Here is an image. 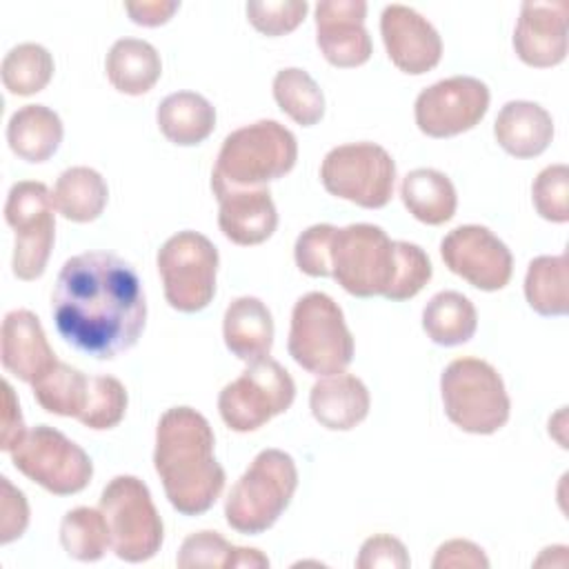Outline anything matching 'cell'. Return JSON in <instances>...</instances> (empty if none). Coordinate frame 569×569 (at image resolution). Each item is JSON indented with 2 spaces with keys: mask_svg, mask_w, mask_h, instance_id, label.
Here are the masks:
<instances>
[{
  "mask_svg": "<svg viewBox=\"0 0 569 569\" xmlns=\"http://www.w3.org/2000/svg\"><path fill=\"white\" fill-rule=\"evenodd\" d=\"M51 313L64 342L91 358L111 360L142 336L147 298L127 260L109 251H84L62 264Z\"/></svg>",
  "mask_w": 569,
  "mask_h": 569,
  "instance_id": "6da1fadb",
  "label": "cell"
},
{
  "mask_svg": "<svg viewBox=\"0 0 569 569\" xmlns=\"http://www.w3.org/2000/svg\"><path fill=\"white\" fill-rule=\"evenodd\" d=\"M213 447V429L200 411L171 407L160 416L153 467L171 507L182 516L209 511L224 489V469Z\"/></svg>",
  "mask_w": 569,
  "mask_h": 569,
  "instance_id": "7a4b0ae2",
  "label": "cell"
},
{
  "mask_svg": "<svg viewBox=\"0 0 569 569\" xmlns=\"http://www.w3.org/2000/svg\"><path fill=\"white\" fill-rule=\"evenodd\" d=\"M298 160L296 136L278 120L231 131L216 158L211 189H253L287 176Z\"/></svg>",
  "mask_w": 569,
  "mask_h": 569,
  "instance_id": "3957f363",
  "label": "cell"
},
{
  "mask_svg": "<svg viewBox=\"0 0 569 569\" xmlns=\"http://www.w3.org/2000/svg\"><path fill=\"white\" fill-rule=\"evenodd\" d=\"M298 489V469L280 449L260 451L236 480L227 500L224 518L231 529L258 536L276 525Z\"/></svg>",
  "mask_w": 569,
  "mask_h": 569,
  "instance_id": "277c9868",
  "label": "cell"
},
{
  "mask_svg": "<svg viewBox=\"0 0 569 569\" xmlns=\"http://www.w3.org/2000/svg\"><path fill=\"white\" fill-rule=\"evenodd\" d=\"M287 347L296 365L320 378L345 371L353 360V336L342 309L322 291L296 300Z\"/></svg>",
  "mask_w": 569,
  "mask_h": 569,
  "instance_id": "5b68a950",
  "label": "cell"
},
{
  "mask_svg": "<svg viewBox=\"0 0 569 569\" xmlns=\"http://www.w3.org/2000/svg\"><path fill=\"white\" fill-rule=\"evenodd\" d=\"M447 418L467 433L489 436L502 429L511 413L502 376L480 358H456L440 376Z\"/></svg>",
  "mask_w": 569,
  "mask_h": 569,
  "instance_id": "8992f818",
  "label": "cell"
},
{
  "mask_svg": "<svg viewBox=\"0 0 569 569\" xmlns=\"http://www.w3.org/2000/svg\"><path fill=\"white\" fill-rule=\"evenodd\" d=\"M331 278L356 298H373L391 291L398 278V240L369 222L336 229L329 249Z\"/></svg>",
  "mask_w": 569,
  "mask_h": 569,
  "instance_id": "52a82bcc",
  "label": "cell"
},
{
  "mask_svg": "<svg viewBox=\"0 0 569 569\" xmlns=\"http://www.w3.org/2000/svg\"><path fill=\"white\" fill-rule=\"evenodd\" d=\"M111 533V549L124 562L153 558L164 538L160 513L149 487L136 476H116L100 493V507Z\"/></svg>",
  "mask_w": 569,
  "mask_h": 569,
  "instance_id": "ba28073f",
  "label": "cell"
},
{
  "mask_svg": "<svg viewBox=\"0 0 569 569\" xmlns=\"http://www.w3.org/2000/svg\"><path fill=\"white\" fill-rule=\"evenodd\" d=\"M296 398L291 373L273 358L249 362L247 369L222 387L218 411L222 422L238 433H249L284 413Z\"/></svg>",
  "mask_w": 569,
  "mask_h": 569,
  "instance_id": "9c48e42d",
  "label": "cell"
},
{
  "mask_svg": "<svg viewBox=\"0 0 569 569\" xmlns=\"http://www.w3.org/2000/svg\"><path fill=\"white\" fill-rule=\"evenodd\" d=\"M218 249L198 231H178L158 249V273L162 278L167 302L182 311H202L216 293Z\"/></svg>",
  "mask_w": 569,
  "mask_h": 569,
  "instance_id": "30bf717a",
  "label": "cell"
},
{
  "mask_svg": "<svg viewBox=\"0 0 569 569\" xmlns=\"http://www.w3.org/2000/svg\"><path fill=\"white\" fill-rule=\"evenodd\" d=\"M320 180L336 198L365 209H380L393 196L396 162L376 142H349L333 147L325 156Z\"/></svg>",
  "mask_w": 569,
  "mask_h": 569,
  "instance_id": "8fae6325",
  "label": "cell"
},
{
  "mask_svg": "<svg viewBox=\"0 0 569 569\" xmlns=\"http://www.w3.org/2000/svg\"><path fill=\"white\" fill-rule=\"evenodd\" d=\"M9 453L22 476L53 496L78 493L93 476V462L87 451L49 425L29 429Z\"/></svg>",
  "mask_w": 569,
  "mask_h": 569,
  "instance_id": "7c38bea8",
  "label": "cell"
},
{
  "mask_svg": "<svg viewBox=\"0 0 569 569\" xmlns=\"http://www.w3.org/2000/svg\"><path fill=\"white\" fill-rule=\"evenodd\" d=\"M53 198L44 182H16L4 202V220L16 233L11 271L18 280H38L56 242Z\"/></svg>",
  "mask_w": 569,
  "mask_h": 569,
  "instance_id": "4fadbf2b",
  "label": "cell"
},
{
  "mask_svg": "<svg viewBox=\"0 0 569 569\" xmlns=\"http://www.w3.org/2000/svg\"><path fill=\"white\" fill-rule=\"evenodd\" d=\"M489 87L473 76H451L422 89L413 104L418 129L429 138H451L473 129L489 109Z\"/></svg>",
  "mask_w": 569,
  "mask_h": 569,
  "instance_id": "5bb4252c",
  "label": "cell"
},
{
  "mask_svg": "<svg viewBox=\"0 0 569 569\" xmlns=\"http://www.w3.org/2000/svg\"><path fill=\"white\" fill-rule=\"evenodd\" d=\"M440 256L451 273L480 291H498L509 284L513 256L509 247L482 224L451 229L440 242Z\"/></svg>",
  "mask_w": 569,
  "mask_h": 569,
  "instance_id": "9a60e30c",
  "label": "cell"
},
{
  "mask_svg": "<svg viewBox=\"0 0 569 569\" xmlns=\"http://www.w3.org/2000/svg\"><path fill=\"white\" fill-rule=\"evenodd\" d=\"M367 2L325 0L316 4V44L325 60L340 69L360 67L371 58L373 44L365 29Z\"/></svg>",
  "mask_w": 569,
  "mask_h": 569,
  "instance_id": "2e32d148",
  "label": "cell"
},
{
  "mask_svg": "<svg viewBox=\"0 0 569 569\" xmlns=\"http://www.w3.org/2000/svg\"><path fill=\"white\" fill-rule=\"evenodd\" d=\"M380 33L389 60L402 73L422 76L442 58L440 33L411 7L387 4L380 16Z\"/></svg>",
  "mask_w": 569,
  "mask_h": 569,
  "instance_id": "e0dca14e",
  "label": "cell"
},
{
  "mask_svg": "<svg viewBox=\"0 0 569 569\" xmlns=\"http://www.w3.org/2000/svg\"><path fill=\"white\" fill-rule=\"evenodd\" d=\"M567 16L569 4L565 0L522 2L513 31L518 58L536 69L560 64L567 58Z\"/></svg>",
  "mask_w": 569,
  "mask_h": 569,
  "instance_id": "ac0fdd59",
  "label": "cell"
},
{
  "mask_svg": "<svg viewBox=\"0 0 569 569\" xmlns=\"http://www.w3.org/2000/svg\"><path fill=\"white\" fill-rule=\"evenodd\" d=\"M0 358L2 367L11 376L29 385L58 362L38 316L29 309H13L4 316L0 331Z\"/></svg>",
  "mask_w": 569,
  "mask_h": 569,
  "instance_id": "d6986e66",
  "label": "cell"
},
{
  "mask_svg": "<svg viewBox=\"0 0 569 569\" xmlns=\"http://www.w3.org/2000/svg\"><path fill=\"white\" fill-rule=\"evenodd\" d=\"M218 227L227 240L240 247H253L269 240L278 227V211L267 187L220 189Z\"/></svg>",
  "mask_w": 569,
  "mask_h": 569,
  "instance_id": "ffe728a7",
  "label": "cell"
},
{
  "mask_svg": "<svg viewBox=\"0 0 569 569\" xmlns=\"http://www.w3.org/2000/svg\"><path fill=\"white\" fill-rule=\"evenodd\" d=\"M313 418L331 431H349L358 427L371 407L369 389L358 376L331 373L322 376L309 393Z\"/></svg>",
  "mask_w": 569,
  "mask_h": 569,
  "instance_id": "44dd1931",
  "label": "cell"
},
{
  "mask_svg": "<svg viewBox=\"0 0 569 569\" xmlns=\"http://www.w3.org/2000/svg\"><path fill=\"white\" fill-rule=\"evenodd\" d=\"M498 144L513 158L540 156L553 138L551 113L538 102L509 100L493 122Z\"/></svg>",
  "mask_w": 569,
  "mask_h": 569,
  "instance_id": "7402d4cb",
  "label": "cell"
},
{
  "mask_svg": "<svg viewBox=\"0 0 569 569\" xmlns=\"http://www.w3.org/2000/svg\"><path fill=\"white\" fill-rule=\"evenodd\" d=\"M227 349L242 362L267 358L273 347V318L267 305L253 296H240L229 302L222 318Z\"/></svg>",
  "mask_w": 569,
  "mask_h": 569,
  "instance_id": "603a6c76",
  "label": "cell"
},
{
  "mask_svg": "<svg viewBox=\"0 0 569 569\" xmlns=\"http://www.w3.org/2000/svg\"><path fill=\"white\" fill-rule=\"evenodd\" d=\"M156 122L169 142L193 147L213 133L216 109L196 91H176L158 104Z\"/></svg>",
  "mask_w": 569,
  "mask_h": 569,
  "instance_id": "cb8c5ba5",
  "label": "cell"
},
{
  "mask_svg": "<svg viewBox=\"0 0 569 569\" xmlns=\"http://www.w3.org/2000/svg\"><path fill=\"white\" fill-rule=\"evenodd\" d=\"M62 120L44 104L20 107L7 124L9 149L27 162L49 160L62 142Z\"/></svg>",
  "mask_w": 569,
  "mask_h": 569,
  "instance_id": "d4e9b609",
  "label": "cell"
},
{
  "mask_svg": "<svg viewBox=\"0 0 569 569\" xmlns=\"http://www.w3.org/2000/svg\"><path fill=\"white\" fill-rule=\"evenodd\" d=\"M107 78L116 91L127 96H142L160 80L162 62L153 44L138 38H120L104 60Z\"/></svg>",
  "mask_w": 569,
  "mask_h": 569,
  "instance_id": "484cf974",
  "label": "cell"
},
{
  "mask_svg": "<svg viewBox=\"0 0 569 569\" xmlns=\"http://www.w3.org/2000/svg\"><path fill=\"white\" fill-rule=\"evenodd\" d=\"M400 198L416 220L431 227L451 220L458 207L456 187L449 176L429 167L413 169L402 178Z\"/></svg>",
  "mask_w": 569,
  "mask_h": 569,
  "instance_id": "4316f807",
  "label": "cell"
},
{
  "mask_svg": "<svg viewBox=\"0 0 569 569\" xmlns=\"http://www.w3.org/2000/svg\"><path fill=\"white\" fill-rule=\"evenodd\" d=\"M56 211L71 222H93L107 207L109 187L91 167L64 169L51 191Z\"/></svg>",
  "mask_w": 569,
  "mask_h": 569,
  "instance_id": "83f0119b",
  "label": "cell"
},
{
  "mask_svg": "<svg viewBox=\"0 0 569 569\" xmlns=\"http://www.w3.org/2000/svg\"><path fill=\"white\" fill-rule=\"evenodd\" d=\"M422 329L440 347L465 345L478 329L476 307L460 291H438L422 309Z\"/></svg>",
  "mask_w": 569,
  "mask_h": 569,
  "instance_id": "f1b7e54d",
  "label": "cell"
},
{
  "mask_svg": "<svg viewBox=\"0 0 569 569\" xmlns=\"http://www.w3.org/2000/svg\"><path fill=\"white\" fill-rule=\"evenodd\" d=\"M569 262L567 253L538 256L525 276V298L540 316H565L569 309Z\"/></svg>",
  "mask_w": 569,
  "mask_h": 569,
  "instance_id": "f546056e",
  "label": "cell"
},
{
  "mask_svg": "<svg viewBox=\"0 0 569 569\" xmlns=\"http://www.w3.org/2000/svg\"><path fill=\"white\" fill-rule=\"evenodd\" d=\"M89 382L91 376L58 360L31 385V389L36 402L44 411L64 418H80L89 398Z\"/></svg>",
  "mask_w": 569,
  "mask_h": 569,
  "instance_id": "4dcf8cb0",
  "label": "cell"
},
{
  "mask_svg": "<svg viewBox=\"0 0 569 569\" xmlns=\"http://www.w3.org/2000/svg\"><path fill=\"white\" fill-rule=\"evenodd\" d=\"M60 545L73 560H100L111 547V533L104 513L91 507H76L67 511L60 522Z\"/></svg>",
  "mask_w": 569,
  "mask_h": 569,
  "instance_id": "1f68e13d",
  "label": "cell"
},
{
  "mask_svg": "<svg viewBox=\"0 0 569 569\" xmlns=\"http://www.w3.org/2000/svg\"><path fill=\"white\" fill-rule=\"evenodd\" d=\"M273 98L300 127H313L325 116V93L305 69H280L273 78Z\"/></svg>",
  "mask_w": 569,
  "mask_h": 569,
  "instance_id": "d6a6232c",
  "label": "cell"
},
{
  "mask_svg": "<svg viewBox=\"0 0 569 569\" xmlns=\"http://www.w3.org/2000/svg\"><path fill=\"white\" fill-rule=\"evenodd\" d=\"M0 73L9 93L33 96L49 84L53 76V58L38 42H22L4 56Z\"/></svg>",
  "mask_w": 569,
  "mask_h": 569,
  "instance_id": "836d02e7",
  "label": "cell"
},
{
  "mask_svg": "<svg viewBox=\"0 0 569 569\" xmlns=\"http://www.w3.org/2000/svg\"><path fill=\"white\" fill-rule=\"evenodd\" d=\"M127 389L113 376H91L89 398L84 411L80 413V422L93 431H107L120 425L127 411Z\"/></svg>",
  "mask_w": 569,
  "mask_h": 569,
  "instance_id": "e575fe53",
  "label": "cell"
},
{
  "mask_svg": "<svg viewBox=\"0 0 569 569\" xmlns=\"http://www.w3.org/2000/svg\"><path fill=\"white\" fill-rule=\"evenodd\" d=\"M531 198L540 218L558 224L567 222L569 220V167L567 164L545 167L531 184Z\"/></svg>",
  "mask_w": 569,
  "mask_h": 569,
  "instance_id": "d590c367",
  "label": "cell"
},
{
  "mask_svg": "<svg viewBox=\"0 0 569 569\" xmlns=\"http://www.w3.org/2000/svg\"><path fill=\"white\" fill-rule=\"evenodd\" d=\"M236 549L238 547L229 545L218 531H196L182 540L176 565L182 569H193V567L233 569Z\"/></svg>",
  "mask_w": 569,
  "mask_h": 569,
  "instance_id": "8d00e7d4",
  "label": "cell"
},
{
  "mask_svg": "<svg viewBox=\"0 0 569 569\" xmlns=\"http://www.w3.org/2000/svg\"><path fill=\"white\" fill-rule=\"evenodd\" d=\"M309 2L280 0V2H247V18L264 36L278 38L291 33L307 16Z\"/></svg>",
  "mask_w": 569,
  "mask_h": 569,
  "instance_id": "74e56055",
  "label": "cell"
},
{
  "mask_svg": "<svg viewBox=\"0 0 569 569\" xmlns=\"http://www.w3.org/2000/svg\"><path fill=\"white\" fill-rule=\"evenodd\" d=\"M398 256H400L398 278H396L391 291L387 293V300H393V302L409 300L416 293H420L433 273L431 260L422 247H418L413 242L398 240Z\"/></svg>",
  "mask_w": 569,
  "mask_h": 569,
  "instance_id": "f35d334b",
  "label": "cell"
},
{
  "mask_svg": "<svg viewBox=\"0 0 569 569\" xmlns=\"http://www.w3.org/2000/svg\"><path fill=\"white\" fill-rule=\"evenodd\" d=\"M338 227L333 224H311L305 229L293 244V258L296 264L302 273L311 278H325L331 276V264H329V249L331 240Z\"/></svg>",
  "mask_w": 569,
  "mask_h": 569,
  "instance_id": "ab89813d",
  "label": "cell"
},
{
  "mask_svg": "<svg viewBox=\"0 0 569 569\" xmlns=\"http://www.w3.org/2000/svg\"><path fill=\"white\" fill-rule=\"evenodd\" d=\"M411 565L407 547L389 533H376L367 538L360 547L356 558L358 569H376V567H391V569H407Z\"/></svg>",
  "mask_w": 569,
  "mask_h": 569,
  "instance_id": "60d3db41",
  "label": "cell"
},
{
  "mask_svg": "<svg viewBox=\"0 0 569 569\" xmlns=\"http://www.w3.org/2000/svg\"><path fill=\"white\" fill-rule=\"evenodd\" d=\"M0 542L7 545L20 538L29 525V505L20 489H16L7 476L0 478Z\"/></svg>",
  "mask_w": 569,
  "mask_h": 569,
  "instance_id": "b9f144b4",
  "label": "cell"
},
{
  "mask_svg": "<svg viewBox=\"0 0 569 569\" xmlns=\"http://www.w3.org/2000/svg\"><path fill=\"white\" fill-rule=\"evenodd\" d=\"M431 567L433 569H445V567H480V569H487L489 560L476 542L453 538V540H447L438 547V551L431 560Z\"/></svg>",
  "mask_w": 569,
  "mask_h": 569,
  "instance_id": "7bdbcfd3",
  "label": "cell"
},
{
  "mask_svg": "<svg viewBox=\"0 0 569 569\" xmlns=\"http://www.w3.org/2000/svg\"><path fill=\"white\" fill-rule=\"evenodd\" d=\"M24 420L20 413L18 398L11 389V385L4 380L2 382V433H0V447L4 451H11L22 438H24Z\"/></svg>",
  "mask_w": 569,
  "mask_h": 569,
  "instance_id": "ee69618b",
  "label": "cell"
},
{
  "mask_svg": "<svg viewBox=\"0 0 569 569\" xmlns=\"http://www.w3.org/2000/svg\"><path fill=\"white\" fill-rule=\"evenodd\" d=\"M129 18L136 22V24H142V27H160L164 22L171 20V16L180 9V2L176 0H153V2H127L124 4Z\"/></svg>",
  "mask_w": 569,
  "mask_h": 569,
  "instance_id": "f6af8a7d",
  "label": "cell"
}]
</instances>
